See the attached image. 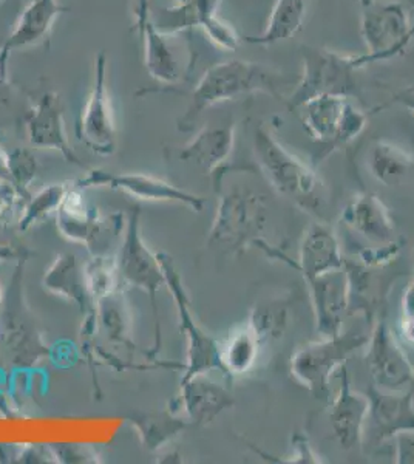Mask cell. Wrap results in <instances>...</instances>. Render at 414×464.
Here are the masks:
<instances>
[{
	"label": "cell",
	"instance_id": "cell-1",
	"mask_svg": "<svg viewBox=\"0 0 414 464\" xmlns=\"http://www.w3.org/2000/svg\"><path fill=\"white\" fill-rule=\"evenodd\" d=\"M291 85L293 80L288 74L260 63L231 59L212 63L195 84L188 111L178 120V129L188 132L206 111L243 96L266 93L286 100V89Z\"/></svg>",
	"mask_w": 414,
	"mask_h": 464
},
{
	"label": "cell",
	"instance_id": "cell-2",
	"mask_svg": "<svg viewBox=\"0 0 414 464\" xmlns=\"http://www.w3.org/2000/svg\"><path fill=\"white\" fill-rule=\"evenodd\" d=\"M254 157L274 190L308 212L322 206V179L310 164L278 141L268 124H260L252 138Z\"/></svg>",
	"mask_w": 414,
	"mask_h": 464
},
{
	"label": "cell",
	"instance_id": "cell-3",
	"mask_svg": "<svg viewBox=\"0 0 414 464\" xmlns=\"http://www.w3.org/2000/svg\"><path fill=\"white\" fill-rule=\"evenodd\" d=\"M268 222L269 208L265 196L236 186L221 192L207 246L236 256L246 253L252 246L260 248L266 243L263 240V232Z\"/></svg>",
	"mask_w": 414,
	"mask_h": 464
},
{
	"label": "cell",
	"instance_id": "cell-4",
	"mask_svg": "<svg viewBox=\"0 0 414 464\" xmlns=\"http://www.w3.org/2000/svg\"><path fill=\"white\" fill-rule=\"evenodd\" d=\"M367 333L341 332L330 338L303 343L291 354L289 372L317 400H330L331 380L346 361L367 347Z\"/></svg>",
	"mask_w": 414,
	"mask_h": 464
},
{
	"label": "cell",
	"instance_id": "cell-5",
	"mask_svg": "<svg viewBox=\"0 0 414 464\" xmlns=\"http://www.w3.org/2000/svg\"><path fill=\"white\" fill-rule=\"evenodd\" d=\"M361 36L367 52L354 54L361 70L404 53L414 39L411 13L400 0H359Z\"/></svg>",
	"mask_w": 414,
	"mask_h": 464
},
{
	"label": "cell",
	"instance_id": "cell-6",
	"mask_svg": "<svg viewBox=\"0 0 414 464\" xmlns=\"http://www.w3.org/2000/svg\"><path fill=\"white\" fill-rule=\"evenodd\" d=\"M293 111L299 115L304 132L326 153L351 143L365 130L368 113L350 96L323 93L311 96Z\"/></svg>",
	"mask_w": 414,
	"mask_h": 464
},
{
	"label": "cell",
	"instance_id": "cell-7",
	"mask_svg": "<svg viewBox=\"0 0 414 464\" xmlns=\"http://www.w3.org/2000/svg\"><path fill=\"white\" fill-rule=\"evenodd\" d=\"M303 72L286 96V104L294 111L311 96L334 93L351 98L357 90L354 54L339 53L330 48L303 47Z\"/></svg>",
	"mask_w": 414,
	"mask_h": 464
},
{
	"label": "cell",
	"instance_id": "cell-8",
	"mask_svg": "<svg viewBox=\"0 0 414 464\" xmlns=\"http://www.w3.org/2000/svg\"><path fill=\"white\" fill-rule=\"evenodd\" d=\"M158 259L164 269L166 285L172 293L173 301L177 305L179 327L188 339V359H186L181 381L189 380L197 375H207L214 370L226 375L225 367L221 362V343L209 336L195 321L194 314L190 312L189 295L186 293L183 280L178 275V269L175 268L172 257L166 253H159Z\"/></svg>",
	"mask_w": 414,
	"mask_h": 464
},
{
	"label": "cell",
	"instance_id": "cell-9",
	"mask_svg": "<svg viewBox=\"0 0 414 464\" xmlns=\"http://www.w3.org/2000/svg\"><path fill=\"white\" fill-rule=\"evenodd\" d=\"M221 0H177L168 8L150 14L153 27L166 34H181L201 28L206 37L223 52H236L242 36L220 14Z\"/></svg>",
	"mask_w": 414,
	"mask_h": 464
},
{
	"label": "cell",
	"instance_id": "cell-10",
	"mask_svg": "<svg viewBox=\"0 0 414 464\" xmlns=\"http://www.w3.org/2000/svg\"><path fill=\"white\" fill-rule=\"evenodd\" d=\"M107 54L101 50L95 58V76L89 98L76 122L79 140L100 157H111L116 150L115 116L107 87Z\"/></svg>",
	"mask_w": 414,
	"mask_h": 464
},
{
	"label": "cell",
	"instance_id": "cell-11",
	"mask_svg": "<svg viewBox=\"0 0 414 464\" xmlns=\"http://www.w3.org/2000/svg\"><path fill=\"white\" fill-rule=\"evenodd\" d=\"M141 209H131L127 218L124 240L116 257V264L124 284L146 291L152 301L155 319H157V293L166 285V276L158 259V254L152 253L142 240ZM158 321V319H157Z\"/></svg>",
	"mask_w": 414,
	"mask_h": 464
},
{
	"label": "cell",
	"instance_id": "cell-12",
	"mask_svg": "<svg viewBox=\"0 0 414 464\" xmlns=\"http://www.w3.org/2000/svg\"><path fill=\"white\" fill-rule=\"evenodd\" d=\"M367 367L374 385L389 392H404L414 382V364L398 336L383 319H379L368 336Z\"/></svg>",
	"mask_w": 414,
	"mask_h": 464
},
{
	"label": "cell",
	"instance_id": "cell-13",
	"mask_svg": "<svg viewBox=\"0 0 414 464\" xmlns=\"http://www.w3.org/2000/svg\"><path fill=\"white\" fill-rule=\"evenodd\" d=\"M144 43V63L153 80L166 87H175L189 80L194 69L195 52L189 41L179 34H166L147 24L141 34Z\"/></svg>",
	"mask_w": 414,
	"mask_h": 464
},
{
	"label": "cell",
	"instance_id": "cell-14",
	"mask_svg": "<svg viewBox=\"0 0 414 464\" xmlns=\"http://www.w3.org/2000/svg\"><path fill=\"white\" fill-rule=\"evenodd\" d=\"M24 122L30 146L52 149L63 153V159L69 163L82 166L67 137L63 101L56 90H43L39 95L32 98L24 116Z\"/></svg>",
	"mask_w": 414,
	"mask_h": 464
},
{
	"label": "cell",
	"instance_id": "cell-15",
	"mask_svg": "<svg viewBox=\"0 0 414 464\" xmlns=\"http://www.w3.org/2000/svg\"><path fill=\"white\" fill-rule=\"evenodd\" d=\"M74 186L84 189L89 186H107L113 190H121L127 196L146 201H168L188 206L194 212L203 211L205 198L181 189L168 181L147 174H109L105 170H90L87 177L74 181Z\"/></svg>",
	"mask_w": 414,
	"mask_h": 464
},
{
	"label": "cell",
	"instance_id": "cell-16",
	"mask_svg": "<svg viewBox=\"0 0 414 464\" xmlns=\"http://www.w3.org/2000/svg\"><path fill=\"white\" fill-rule=\"evenodd\" d=\"M306 285L319 338H330L343 332V321L351 304V282L346 264L343 268L308 280Z\"/></svg>",
	"mask_w": 414,
	"mask_h": 464
},
{
	"label": "cell",
	"instance_id": "cell-17",
	"mask_svg": "<svg viewBox=\"0 0 414 464\" xmlns=\"http://www.w3.org/2000/svg\"><path fill=\"white\" fill-rule=\"evenodd\" d=\"M21 271L14 276V284L4 302L2 314V330L0 339L11 362L16 365L34 364L47 350L41 343L34 324L28 317L22 306L21 285H19Z\"/></svg>",
	"mask_w": 414,
	"mask_h": 464
},
{
	"label": "cell",
	"instance_id": "cell-18",
	"mask_svg": "<svg viewBox=\"0 0 414 464\" xmlns=\"http://www.w3.org/2000/svg\"><path fill=\"white\" fill-rule=\"evenodd\" d=\"M236 146V124L234 121L223 124H209L199 129L189 143L178 150L179 161L194 164L212 175L216 189L221 190L226 172L231 168V160Z\"/></svg>",
	"mask_w": 414,
	"mask_h": 464
},
{
	"label": "cell",
	"instance_id": "cell-19",
	"mask_svg": "<svg viewBox=\"0 0 414 464\" xmlns=\"http://www.w3.org/2000/svg\"><path fill=\"white\" fill-rule=\"evenodd\" d=\"M339 387L332 396L330 407V424L337 443L343 450L362 448L367 428L370 400L367 393L354 391L348 367L343 365L337 372Z\"/></svg>",
	"mask_w": 414,
	"mask_h": 464
},
{
	"label": "cell",
	"instance_id": "cell-20",
	"mask_svg": "<svg viewBox=\"0 0 414 464\" xmlns=\"http://www.w3.org/2000/svg\"><path fill=\"white\" fill-rule=\"evenodd\" d=\"M413 389L389 392L371 384L368 387L370 400L368 429L376 443H385L399 433L414 432Z\"/></svg>",
	"mask_w": 414,
	"mask_h": 464
},
{
	"label": "cell",
	"instance_id": "cell-21",
	"mask_svg": "<svg viewBox=\"0 0 414 464\" xmlns=\"http://www.w3.org/2000/svg\"><path fill=\"white\" fill-rule=\"evenodd\" d=\"M69 6L59 4V0H33L25 10L22 11L16 25L0 44V72L10 76V56L13 52L21 48L33 47L43 43L52 33L54 22L59 16L67 13Z\"/></svg>",
	"mask_w": 414,
	"mask_h": 464
},
{
	"label": "cell",
	"instance_id": "cell-22",
	"mask_svg": "<svg viewBox=\"0 0 414 464\" xmlns=\"http://www.w3.org/2000/svg\"><path fill=\"white\" fill-rule=\"evenodd\" d=\"M282 260L297 269L303 276L304 282L343 268L346 264L334 227L319 222L311 223L306 227L300 243L299 260L291 262L288 257H282Z\"/></svg>",
	"mask_w": 414,
	"mask_h": 464
},
{
	"label": "cell",
	"instance_id": "cell-23",
	"mask_svg": "<svg viewBox=\"0 0 414 464\" xmlns=\"http://www.w3.org/2000/svg\"><path fill=\"white\" fill-rule=\"evenodd\" d=\"M342 222L354 234L376 246L396 243V227L387 205L378 196L362 192L348 201L342 211Z\"/></svg>",
	"mask_w": 414,
	"mask_h": 464
},
{
	"label": "cell",
	"instance_id": "cell-24",
	"mask_svg": "<svg viewBox=\"0 0 414 464\" xmlns=\"http://www.w3.org/2000/svg\"><path fill=\"white\" fill-rule=\"evenodd\" d=\"M234 404L231 392L206 375L181 381V407L194 424L207 426Z\"/></svg>",
	"mask_w": 414,
	"mask_h": 464
},
{
	"label": "cell",
	"instance_id": "cell-25",
	"mask_svg": "<svg viewBox=\"0 0 414 464\" xmlns=\"http://www.w3.org/2000/svg\"><path fill=\"white\" fill-rule=\"evenodd\" d=\"M368 172L385 188H400L414 181V155L390 140H376L367 153Z\"/></svg>",
	"mask_w": 414,
	"mask_h": 464
},
{
	"label": "cell",
	"instance_id": "cell-26",
	"mask_svg": "<svg viewBox=\"0 0 414 464\" xmlns=\"http://www.w3.org/2000/svg\"><path fill=\"white\" fill-rule=\"evenodd\" d=\"M56 222L63 237L85 245L89 249L95 248L96 240L102 232L98 212L85 203L82 192L74 183L56 212Z\"/></svg>",
	"mask_w": 414,
	"mask_h": 464
},
{
	"label": "cell",
	"instance_id": "cell-27",
	"mask_svg": "<svg viewBox=\"0 0 414 464\" xmlns=\"http://www.w3.org/2000/svg\"><path fill=\"white\" fill-rule=\"evenodd\" d=\"M43 286L53 295L78 304L82 312L95 305L85 280L84 266L79 264L73 254H61L56 257L45 273Z\"/></svg>",
	"mask_w": 414,
	"mask_h": 464
},
{
	"label": "cell",
	"instance_id": "cell-28",
	"mask_svg": "<svg viewBox=\"0 0 414 464\" xmlns=\"http://www.w3.org/2000/svg\"><path fill=\"white\" fill-rule=\"evenodd\" d=\"M306 13L308 0H275L262 34L243 37V41L265 47L289 41L303 27Z\"/></svg>",
	"mask_w": 414,
	"mask_h": 464
},
{
	"label": "cell",
	"instance_id": "cell-29",
	"mask_svg": "<svg viewBox=\"0 0 414 464\" xmlns=\"http://www.w3.org/2000/svg\"><path fill=\"white\" fill-rule=\"evenodd\" d=\"M262 348V341L247 324L234 330L227 341L221 343V362L226 376L236 378L247 375L255 369Z\"/></svg>",
	"mask_w": 414,
	"mask_h": 464
},
{
	"label": "cell",
	"instance_id": "cell-30",
	"mask_svg": "<svg viewBox=\"0 0 414 464\" xmlns=\"http://www.w3.org/2000/svg\"><path fill=\"white\" fill-rule=\"evenodd\" d=\"M246 324L257 334L263 345L277 341L284 336L288 328V304L280 299L258 304L249 313Z\"/></svg>",
	"mask_w": 414,
	"mask_h": 464
},
{
	"label": "cell",
	"instance_id": "cell-31",
	"mask_svg": "<svg viewBox=\"0 0 414 464\" xmlns=\"http://www.w3.org/2000/svg\"><path fill=\"white\" fill-rule=\"evenodd\" d=\"M72 186L73 183H56V185L45 186L43 189L37 192L36 196L26 201V205L22 209L24 214L19 220V227L22 231H26L33 225L43 222V218L52 216L53 212H58Z\"/></svg>",
	"mask_w": 414,
	"mask_h": 464
},
{
	"label": "cell",
	"instance_id": "cell-32",
	"mask_svg": "<svg viewBox=\"0 0 414 464\" xmlns=\"http://www.w3.org/2000/svg\"><path fill=\"white\" fill-rule=\"evenodd\" d=\"M131 424L140 432L144 446L150 450L161 448L186 428V422L173 417L172 413L144 415L131 420Z\"/></svg>",
	"mask_w": 414,
	"mask_h": 464
},
{
	"label": "cell",
	"instance_id": "cell-33",
	"mask_svg": "<svg viewBox=\"0 0 414 464\" xmlns=\"http://www.w3.org/2000/svg\"><path fill=\"white\" fill-rule=\"evenodd\" d=\"M85 280L89 286L90 295L96 302L105 297V295L121 291V284H124L118 269L116 259L109 256H101L90 260L84 266Z\"/></svg>",
	"mask_w": 414,
	"mask_h": 464
},
{
	"label": "cell",
	"instance_id": "cell-34",
	"mask_svg": "<svg viewBox=\"0 0 414 464\" xmlns=\"http://www.w3.org/2000/svg\"><path fill=\"white\" fill-rule=\"evenodd\" d=\"M120 297L121 291H116L96 302V306L100 310L101 324L111 333V338L122 341L127 332V314Z\"/></svg>",
	"mask_w": 414,
	"mask_h": 464
},
{
	"label": "cell",
	"instance_id": "cell-35",
	"mask_svg": "<svg viewBox=\"0 0 414 464\" xmlns=\"http://www.w3.org/2000/svg\"><path fill=\"white\" fill-rule=\"evenodd\" d=\"M8 161L13 185L16 186L22 194L28 196V188L37 174V160L34 153L30 149H13L8 150Z\"/></svg>",
	"mask_w": 414,
	"mask_h": 464
},
{
	"label": "cell",
	"instance_id": "cell-36",
	"mask_svg": "<svg viewBox=\"0 0 414 464\" xmlns=\"http://www.w3.org/2000/svg\"><path fill=\"white\" fill-rule=\"evenodd\" d=\"M278 463L322 464L325 463V459H322V457L315 452L308 437L297 433L293 438V452L284 457V459H278Z\"/></svg>",
	"mask_w": 414,
	"mask_h": 464
},
{
	"label": "cell",
	"instance_id": "cell-37",
	"mask_svg": "<svg viewBox=\"0 0 414 464\" xmlns=\"http://www.w3.org/2000/svg\"><path fill=\"white\" fill-rule=\"evenodd\" d=\"M17 95H19V90L16 89V85H13L10 76H5L0 72V126L13 118L14 113L13 111L17 104Z\"/></svg>",
	"mask_w": 414,
	"mask_h": 464
},
{
	"label": "cell",
	"instance_id": "cell-38",
	"mask_svg": "<svg viewBox=\"0 0 414 464\" xmlns=\"http://www.w3.org/2000/svg\"><path fill=\"white\" fill-rule=\"evenodd\" d=\"M400 332H402L405 341L414 345V275L402 295Z\"/></svg>",
	"mask_w": 414,
	"mask_h": 464
},
{
	"label": "cell",
	"instance_id": "cell-39",
	"mask_svg": "<svg viewBox=\"0 0 414 464\" xmlns=\"http://www.w3.org/2000/svg\"><path fill=\"white\" fill-rule=\"evenodd\" d=\"M396 463L414 464V432L399 433L393 438Z\"/></svg>",
	"mask_w": 414,
	"mask_h": 464
},
{
	"label": "cell",
	"instance_id": "cell-40",
	"mask_svg": "<svg viewBox=\"0 0 414 464\" xmlns=\"http://www.w3.org/2000/svg\"><path fill=\"white\" fill-rule=\"evenodd\" d=\"M150 14H152V11H150V0H135V8H133L135 25H133V30L140 33V36H141L142 32H144L147 24L150 22Z\"/></svg>",
	"mask_w": 414,
	"mask_h": 464
},
{
	"label": "cell",
	"instance_id": "cell-41",
	"mask_svg": "<svg viewBox=\"0 0 414 464\" xmlns=\"http://www.w3.org/2000/svg\"><path fill=\"white\" fill-rule=\"evenodd\" d=\"M0 185H13L10 161H8V150H5L2 146H0Z\"/></svg>",
	"mask_w": 414,
	"mask_h": 464
},
{
	"label": "cell",
	"instance_id": "cell-42",
	"mask_svg": "<svg viewBox=\"0 0 414 464\" xmlns=\"http://www.w3.org/2000/svg\"><path fill=\"white\" fill-rule=\"evenodd\" d=\"M394 102H398L400 106H404L407 111L414 116V92H409L404 90L402 93H399L398 96H394Z\"/></svg>",
	"mask_w": 414,
	"mask_h": 464
},
{
	"label": "cell",
	"instance_id": "cell-43",
	"mask_svg": "<svg viewBox=\"0 0 414 464\" xmlns=\"http://www.w3.org/2000/svg\"><path fill=\"white\" fill-rule=\"evenodd\" d=\"M17 256H19V251L16 248H13L6 243H0V260L16 259Z\"/></svg>",
	"mask_w": 414,
	"mask_h": 464
},
{
	"label": "cell",
	"instance_id": "cell-44",
	"mask_svg": "<svg viewBox=\"0 0 414 464\" xmlns=\"http://www.w3.org/2000/svg\"><path fill=\"white\" fill-rule=\"evenodd\" d=\"M405 90H409V92H414V84L409 85V89H405Z\"/></svg>",
	"mask_w": 414,
	"mask_h": 464
},
{
	"label": "cell",
	"instance_id": "cell-45",
	"mask_svg": "<svg viewBox=\"0 0 414 464\" xmlns=\"http://www.w3.org/2000/svg\"><path fill=\"white\" fill-rule=\"evenodd\" d=\"M4 301V295H2V290H0V304Z\"/></svg>",
	"mask_w": 414,
	"mask_h": 464
},
{
	"label": "cell",
	"instance_id": "cell-46",
	"mask_svg": "<svg viewBox=\"0 0 414 464\" xmlns=\"http://www.w3.org/2000/svg\"><path fill=\"white\" fill-rule=\"evenodd\" d=\"M4 2H5V0H0V4H4Z\"/></svg>",
	"mask_w": 414,
	"mask_h": 464
},
{
	"label": "cell",
	"instance_id": "cell-47",
	"mask_svg": "<svg viewBox=\"0 0 414 464\" xmlns=\"http://www.w3.org/2000/svg\"><path fill=\"white\" fill-rule=\"evenodd\" d=\"M0 140H2V132H0Z\"/></svg>",
	"mask_w": 414,
	"mask_h": 464
},
{
	"label": "cell",
	"instance_id": "cell-48",
	"mask_svg": "<svg viewBox=\"0 0 414 464\" xmlns=\"http://www.w3.org/2000/svg\"><path fill=\"white\" fill-rule=\"evenodd\" d=\"M413 34H414V24H413Z\"/></svg>",
	"mask_w": 414,
	"mask_h": 464
}]
</instances>
